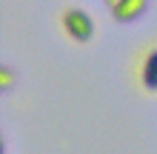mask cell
<instances>
[{
	"label": "cell",
	"mask_w": 157,
	"mask_h": 154,
	"mask_svg": "<svg viewBox=\"0 0 157 154\" xmlns=\"http://www.w3.org/2000/svg\"><path fill=\"white\" fill-rule=\"evenodd\" d=\"M60 29H63V34H66L71 43L86 46V43L94 40L97 26H94V17H91L89 12H83V9H77V6H69V9L60 12Z\"/></svg>",
	"instance_id": "6da1fadb"
},
{
	"label": "cell",
	"mask_w": 157,
	"mask_h": 154,
	"mask_svg": "<svg viewBox=\"0 0 157 154\" xmlns=\"http://www.w3.org/2000/svg\"><path fill=\"white\" fill-rule=\"evenodd\" d=\"M12 86H14V71H12V66H9V63H3V66H0V88H3V92H9Z\"/></svg>",
	"instance_id": "277c9868"
},
{
	"label": "cell",
	"mask_w": 157,
	"mask_h": 154,
	"mask_svg": "<svg viewBox=\"0 0 157 154\" xmlns=\"http://www.w3.org/2000/svg\"><path fill=\"white\" fill-rule=\"evenodd\" d=\"M149 12V0H117L112 6V17L117 23H134Z\"/></svg>",
	"instance_id": "3957f363"
},
{
	"label": "cell",
	"mask_w": 157,
	"mask_h": 154,
	"mask_svg": "<svg viewBox=\"0 0 157 154\" xmlns=\"http://www.w3.org/2000/svg\"><path fill=\"white\" fill-rule=\"evenodd\" d=\"M137 80H140V88H143L146 94H157V46H151L140 57Z\"/></svg>",
	"instance_id": "7a4b0ae2"
},
{
	"label": "cell",
	"mask_w": 157,
	"mask_h": 154,
	"mask_svg": "<svg viewBox=\"0 0 157 154\" xmlns=\"http://www.w3.org/2000/svg\"><path fill=\"white\" fill-rule=\"evenodd\" d=\"M114 3H117V0H106V6H109V9H112V6H114Z\"/></svg>",
	"instance_id": "5b68a950"
}]
</instances>
